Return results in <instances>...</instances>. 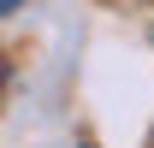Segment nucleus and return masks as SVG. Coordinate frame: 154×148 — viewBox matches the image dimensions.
<instances>
[{
	"label": "nucleus",
	"instance_id": "obj_2",
	"mask_svg": "<svg viewBox=\"0 0 154 148\" xmlns=\"http://www.w3.org/2000/svg\"><path fill=\"white\" fill-rule=\"evenodd\" d=\"M0 83H6V59H0Z\"/></svg>",
	"mask_w": 154,
	"mask_h": 148
},
{
	"label": "nucleus",
	"instance_id": "obj_3",
	"mask_svg": "<svg viewBox=\"0 0 154 148\" xmlns=\"http://www.w3.org/2000/svg\"><path fill=\"white\" fill-rule=\"evenodd\" d=\"M83 148H89V142H83Z\"/></svg>",
	"mask_w": 154,
	"mask_h": 148
},
{
	"label": "nucleus",
	"instance_id": "obj_1",
	"mask_svg": "<svg viewBox=\"0 0 154 148\" xmlns=\"http://www.w3.org/2000/svg\"><path fill=\"white\" fill-rule=\"evenodd\" d=\"M0 12H18V0H0Z\"/></svg>",
	"mask_w": 154,
	"mask_h": 148
}]
</instances>
